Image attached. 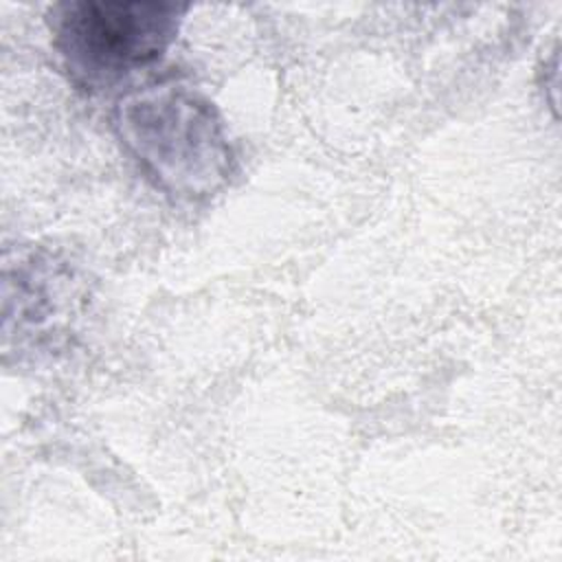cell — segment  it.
Returning <instances> with one entry per match:
<instances>
[{
	"label": "cell",
	"instance_id": "obj_1",
	"mask_svg": "<svg viewBox=\"0 0 562 562\" xmlns=\"http://www.w3.org/2000/svg\"><path fill=\"white\" fill-rule=\"evenodd\" d=\"M110 125L145 178L176 200H206L235 171V149L220 110L182 81L162 79L121 94Z\"/></svg>",
	"mask_w": 562,
	"mask_h": 562
},
{
	"label": "cell",
	"instance_id": "obj_2",
	"mask_svg": "<svg viewBox=\"0 0 562 562\" xmlns=\"http://www.w3.org/2000/svg\"><path fill=\"white\" fill-rule=\"evenodd\" d=\"M187 9L162 0H64L46 20L68 79L101 92L156 64L176 42Z\"/></svg>",
	"mask_w": 562,
	"mask_h": 562
},
{
	"label": "cell",
	"instance_id": "obj_3",
	"mask_svg": "<svg viewBox=\"0 0 562 562\" xmlns=\"http://www.w3.org/2000/svg\"><path fill=\"white\" fill-rule=\"evenodd\" d=\"M88 299L86 279L57 252L44 248L4 257L2 347L4 353H57L75 336Z\"/></svg>",
	"mask_w": 562,
	"mask_h": 562
}]
</instances>
